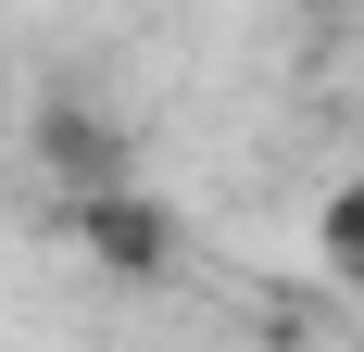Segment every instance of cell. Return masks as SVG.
I'll list each match as a JSON object with an SVG mask.
<instances>
[{
    "label": "cell",
    "instance_id": "1",
    "mask_svg": "<svg viewBox=\"0 0 364 352\" xmlns=\"http://www.w3.org/2000/svg\"><path fill=\"white\" fill-rule=\"evenodd\" d=\"M26 151H38V176H50L63 202L139 189V139H126V113H113V101H88V88H50V101L26 113Z\"/></svg>",
    "mask_w": 364,
    "mask_h": 352
},
{
    "label": "cell",
    "instance_id": "2",
    "mask_svg": "<svg viewBox=\"0 0 364 352\" xmlns=\"http://www.w3.org/2000/svg\"><path fill=\"white\" fill-rule=\"evenodd\" d=\"M63 227H75V252H88L113 289H164V277H176V214L151 202V189H101V202H63Z\"/></svg>",
    "mask_w": 364,
    "mask_h": 352
},
{
    "label": "cell",
    "instance_id": "3",
    "mask_svg": "<svg viewBox=\"0 0 364 352\" xmlns=\"http://www.w3.org/2000/svg\"><path fill=\"white\" fill-rule=\"evenodd\" d=\"M314 252H327V277L364 289V176H339L327 202H314Z\"/></svg>",
    "mask_w": 364,
    "mask_h": 352
}]
</instances>
